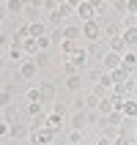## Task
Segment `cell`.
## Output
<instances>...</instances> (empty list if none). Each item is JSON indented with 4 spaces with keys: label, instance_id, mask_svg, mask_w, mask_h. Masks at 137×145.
<instances>
[{
    "label": "cell",
    "instance_id": "6da1fadb",
    "mask_svg": "<svg viewBox=\"0 0 137 145\" xmlns=\"http://www.w3.org/2000/svg\"><path fill=\"white\" fill-rule=\"evenodd\" d=\"M82 39L88 44H96V41L104 39V22L102 19H93V22H82Z\"/></svg>",
    "mask_w": 137,
    "mask_h": 145
},
{
    "label": "cell",
    "instance_id": "7a4b0ae2",
    "mask_svg": "<svg viewBox=\"0 0 137 145\" xmlns=\"http://www.w3.org/2000/svg\"><path fill=\"white\" fill-rule=\"evenodd\" d=\"M77 14H80L82 22L99 19V11H96V3H93V0H80V3H77Z\"/></svg>",
    "mask_w": 137,
    "mask_h": 145
},
{
    "label": "cell",
    "instance_id": "3957f363",
    "mask_svg": "<svg viewBox=\"0 0 137 145\" xmlns=\"http://www.w3.org/2000/svg\"><path fill=\"white\" fill-rule=\"evenodd\" d=\"M55 137H58V134L47 126V129L30 131V145H52V142H55Z\"/></svg>",
    "mask_w": 137,
    "mask_h": 145
},
{
    "label": "cell",
    "instance_id": "277c9868",
    "mask_svg": "<svg viewBox=\"0 0 137 145\" xmlns=\"http://www.w3.org/2000/svg\"><path fill=\"white\" fill-rule=\"evenodd\" d=\"M8 140H30V123L16 121L8 126Z\"/></svg>",
    "mask_w": 137,
    "mask_h": 145
},
{
    "label": "cell",
    "instance_id": "5b68a950",
    "mask_svg": "<svg viewBox=\"0 0 137 145\" xmlns=\"http://www.w3.org/2000/svg\"><path fill=\"white\" fill-rule=\"evenodd\" d=\"M118 69H123V55H118V52H107L104 60H102V71H118Z\"/></svg>",
    "mask_w": 137,
    "mask_h": 145
},
{
    "label": "cell",
    "instance_id": "8992f818",
    "mask_svg": "<svg viewBox=\"0 0 137 145\" xmlns=\"http://www.w3.org/2000/svg\"><path fill=\"white\" fill-rule=\"evenodd\" d=\"M39 11H41V0H30V3H25V25H33V22H41L39 19Z\"/></svg>",
    "mask_w": 137,
    "mask_h": 145
},
{
    "label": "cell",
    "instance_id": "52a82bcc",
    "mask_svg": "<svg viewBox=\"0 0 137 145\" xmlns=\"http://www.w3.org/2000/svg\"><path fill=\"white\" fill-rule=\"evenodd\" d=\"M16 74H19V77H22L25 82H30L33 77L39 74V66H36V60H33V57H28V60H25V63L19 66V69H16Z\"/></svg>",
    "mask_w": 137,
    "mask_h": 145
},
{
    "label": "cell",
    "instance_id": "ba28073f",
    "mask_svg": "<svg viewBox=\"0 0 137 145\" xmlns=\"http://www.w3.org/2000/svg\"><path fill=\"white\" fill-rule=\"evenodd\" d=\"M134 85H137V80H129V82H123V85H115L113 96L115 99H134Z\"/></svg>",
    "mask_w": 137,
    "mask_h": 145
},
{
    "label": "cell",
    "instance_id": "9c48e42d",
    "mask_svg": "<svg viewBox=\"0 0 137 145\" xmlns=\"http://www.w3.org/2000/svg\"><path fill=\"white\" fill-rule=\"evenodd\" d=\"M107 52H110V44H107V41H96V44H88V55H90V57H96L99 63L104 60V55H107Z\"/></svg>",
    "mask_w": 137,
    "mask_h": 145
},
{
    "label": "cell",
    "instance_id": "30bf717a",
    "mask_svg": "<svg viewBox=\"0 0 137 145\" xmlns=\"http://www.w3.org/2000/svg\"><path fill=\"white\" fill-rule=\"evenodd\" d=\"M88 60H90L88 49H85V47H77V52H74V55H71V63L77 66L80 71H85V69H88Z\"/></svg>",
    "mask_w": 137,
    "mask_h": 145
},
{
    "label": "cell",
    "instance_id": "8fae6325",
    "mask_svg": "<svg viewBox=\"0 0 137 145\" xmlns=\"http://www.w3.org/2000/svg\"><path fill=\"white\" fill-rule=\"evenodd\" d=\"M63 36H66V41H71V44L85 41V39H82V25H66V27H63Z\"/></svg>",
    "mask_w": 137,
    "mask_h": 145
},
{
    "label": "cell",
    "instance_id": "7c38bea8",
    "mask_svg": "<svg viewBox=\"0 0 137 145\" xmlns=\"http://www.w3.org/2000/svg\"><path fill=\"white\" fill-rule=\"evenodd\" d=\"M39 88H41V96H44V107H52V104H55V93H58V90H55V82H41V85H39Z\"/></svg>",
    "mask_w": 137,
    "mask_h": 145
},
{
    "label": "cell",
    "instance_id": "4fadbf2b",
    "mask_svg": "<svg viewBox=\"0 0 137 145\" xmlns=\"http://www.w3.org/2000/svg\"><path fill=\"white\" fill-rule=\"evenodd\" d=\"M123 19H118V22H107L104 25V36H107V41L110 39H118V36H123Z\"/></svg>",
    "mask_w": 137,
    "mask_h": 145
},
{
    "label": "cell",
    "instance_id": "5bb4252c",
    "mask_svg": "<svg viewBox=\"0 0 137 145\" xmlns=\"http://www.w3.org/2000/svg\"><path fill=\"white\" fill-rule=\"evenodd\" d=\"M41 112H44V104H36V101H25V104H22V115H25V118H30V121H33V118H39Z\"/></svg>",
    "mask_w": 137,
    "mask_h": 145
},
{
    "label": "cell",
    "instance_id": "9a60e30c",
    "mask_svg": "<svg viewBox=\"0 0 137 145\" xmlns=\"http://www.w3.org/2000/svg\"><path fill=\"white\" fill-rule=\"evenodd\" d=\"M90 123H88V112H74L71 115V131H85Z\"/></svg>",
    "mask_w": 137,
    "mask_h": 145
},
{
    "label": "cell",
    "instance_id": "2e32d148",
    "mask_svg": "<svg viewBox=\"0 0 137 145\" xmlns=\"http://www.w3.org/2000/svg\"><path fill=\"white\" fill-rule=\"evenodd\" d=\"M3 11H6V14H25V3L22 0H6V3H3Z\"/></svg>",
    "mask_w": 137,
    "mask_h": 145
},
{
    "label": "cell",
    "instance_id": "e0dca14e",
    "mask_svg": "<svg viewBox=\"0 0 137 145\" xmlns=\"http://www.w3.org/2000/svg\"><path fill=\"white\" fill-rule=\"evenodd\" d=\"M104 123H107V126H115V129H121L123 123H126V115H123V112H118V110H113V112L104 118Z\"/></svg>",
    "mask_w": 137,
    "mask_h": 145
},
{
    "label": "cell",
    "instance_id": "ac0fdd59",
    "mask_svg": "<svg viewBox=\"0 0 137 145\" xmlns=\"http://www.w3.org/2000/svg\"><path fill=\"white\" fill-rule=\"evenodd\" d=\"M30 27V39H44V36H49L47 33V22L41 19V22H33V25H28Z\"/></svg>",
    "mask_w": 137,
    "mask_h": 145
},
{
    "label": "cell",
    "instance_id": "d6986e66",
    "mask_svg": "<svg viewBox=\"0 0 137 145\" xmlns=\"http://www.w3.org/2000/svg\"><path fill=\"white\" fill-rule=\"evenodd\" d=\"M107 44H110V52H118V55H126V52H129V47H126L123 36H118V39H110Z\"/></svg>",
    "mask_w": 137,
    "mask_h": 145
},
{
    "label": "cell",
    "instance_id": "ffe728a7",
    "mask_svg": "<svg viewBox=\"0 0 137 145\" xmlns=\"http://www.w3.org/2000/svg\"><path fill=\"white\" fill-rule=\"evenodd\" d=\"M80 88H82V74L66 77V90H69V93H80Z\"/></svg>",
    "mask_w": 137,
    "mask_h": 145
},
{
    "label": "cell",
    "instance_id": "44dd1931",
    "mask_svg": "<svg viewBox=\"0 0 137 145\" xmlns=\"http://www.w3.org/2000/svg\"><path fill=\"white\" fill-rule=\"evenodd\" d=\"M74 11H77V3H74V0H60V6H58V14L63 16V19H66V16H71Z\"/></svg>",
    "mask_w": 137,
    "mask_h": 145
},
{
    "label": "cell",
    "instance_id": "7402d4cb",
    "mask_svg": "<svg viewBox=\"0 0 137 145\" xmlns=\"http://www.w3.org/2000/svg\"><path fill=\"white\" fill-rule=\"evenodd\" d=\"M25 101H36V104H44L41 88H28V90H25Z\"/></svg>",
    "mask_w": 137,
    "mask_h": 145
},
{
    "label": "cell",
    "instance_id": "603a6c76",
    "mask_svg": "<svg viewBox=\"0 0 137 145\" xmlns=\"http://www.w3.org/2000/svg\"><path fill=\"white\" fill-rule=\"evenodd\" d=\"M123 41H126L129 49H134L137 47V27H126V30H123Z\"/></svg>",
    "mask_w": 137,
    "mask_h": 145
},
{
    "label": "cell",
    "instance_id": "cb8c5ba5",
    "mask_svg": "<svg viewBox=\"0 0 137 145\" xmlns=\"http://www.w3.org/2000/svg\"><path fill=\"white\" fill-rule=\"evenodd\" d=\"M123 69H126V71H132V74H134V69H137V55L132 52V49L123 55Z\"/></svg>",
    "mask_w": 137,
    "mask_h": 145
},
{
    "label": "cell",
    "instance_id": "d4e9b609",
    "mask_svg": "<svg viewBox=\"0 0 137 145\" xmlns=\"http://www.w3.org/2000/svg\"><path fill=\"white\" fill-rule=\"evenodd\" d=\"M113 11H118V14L129 16V0H113Z\"/></svg>",
    "mask_w": 137,
    "mask_h": 145
},
{
    "label": "cell",
    "instance_id": "484cf974",
    "mask_svg": "<svg viewBox=\"0 0 137 145\" xmlns=\"http://www.w3.org/2000/svg\"><path fill=\"white\" fill-rule=\"evenodd\" d=\"M49 39H52V44H58V47H60V44L66 41V36H63V27H52V33H49Z\"/></svg>",
    "mask_w": 137,
    "mask_h": 145
},
{
    "label": "cell",
    "instance_id": "4316f807",
    "mask_svg": "<svg viewBox=\"0 0 137 145\" xmlns=\"http://www.w3.org/2000/svg\"><path fill=\"white\" fill-rule=\"evenodd\" d=\"M99 104H102V99H99V96H93V93L85 96V107H88V112H90V110H99Z\"/></svg>",
    "mask_w": 137,
    "mask_h": 145
},
{
    "label": "cell",
    "instance_id": "83f0119b",
    "mask_svg": "<svg viewBox=\"0 0 137 145\" xmlns=\"http://www.w3.org/2000/svg\"><path fill=\"white\" fill-rule=\"evenodd\" d=\"M60 126H63V118L52 112V115H49V129H52V131H55V134H58V131H60Z\"/></svg>",
    "mask_w": 137,
    "mask_h": 145
},
{
    "label": "cell",
    "instance_id": "f1b7e54d",
    "mask_svg": "<svg viewBox=\"0 0 137 145\" xmlns=\"http://www.w3.org/2000/svg\"><path fill=\"white\" fill-rule=\"evenodd\" d=\"M52 112L60 115V118H66V115H69V104H63V101H55V104H52Z\"/></svg>",
    "mask_w": 137,
    "mask_h": 145
},
{
    "label": "cell",
    "instance_id": "f546056e",
    "mask_svg": "<svg viewBox=\"0 0 137 145\" xmlns=\"http://www.w3.org/2000/svg\"><path fill=\"white\" fill-rule=\"evenodd\" d=\"M63 74H66V77H74V74H82V71L71 63V60H63Z\"/></svg>",
    "mask_w": 137,
    "mask_h": 145
},
{
    "label": "cell",
    "instance_id": "4dcf8cb0",
    "mask_svg": "<svg viewBox=\"0 0 137 145\" xmlns=\"http://www.w3.org/2000/svg\"><path fill=\"white\" fill-rule=\"evenodd\" d=\"M85 131H69V145H82Z\"/></svg>",
    "mask_w": 137,
    "mask_h": 145
},
{
    "label": "cell",
    "instance_id": "1f68e13d",
    "mask_svg": "<svg viewBox=\"0 0 137 145\" xmlns=\"http://www.w3.org/2000/svg\"><path fill=\"white\" fill-rule=\"evenodd\" d=\"M33 60H36V66H39V69H44V66H49V52H39Z\"/></svg>",
    "mask_w": 137,
    "mask_h": 145
},
{
    "label": "cell",
    "instance_id": "d6a6232c",
    "mask_svg": "<svg viewBox=\"0 0 137 145\" xmlns=\"http://www.w3.org/2000/svg\"><path fill=\"white\" fill-rule=\"evenodd\" d=\"M93 3H96V11H99V14H107V11L113 8V3H107V0H93Z\"/></svg>",
    "mask_w": 137,
    "mask_h": 145
},
{
    "label": "cell",
    "instance_id": "836d02e7",
    "mask_svg": "<svg viewBox=\"0 0 137 145\" xmlns=\"http://www.w3.org/2000/svg\"><path fill=\"white\" fill-rule=\"evenodd\" d=\"M0 104H3V110H6V107H11V90H8V88H3V96H0Z\"/></svg>",
    "mask_w": 137,
    "mask_h": 145
},
{
    "label": "cell",
    "instance_id": "e575fe53",
    "mask_svg": "<svg viewBox=\"0 0 137 145\" xmlns=\"http://www.w3.org/2000/svg\"><path fill=\"white\" fill-rule=\"evenodd\" d=\"M134 142H137V129H134Z\"/></svg>",
    "mask_w": 137,
    "mask_h": 145
},
{
    "label": "cell",
    "instance_id": "d590c367",
    "mask_svg": "<svg viewBox=\"0 0 137 145\" xmlns=\"http://www.w3.org/2000/svg\"><path fill=\"white\" fill-rule=\"evenodd\" d=\"M134 99H137V85H134Z\"/></svg>",
    "mask_w": 137,
    "mask_h": 145
},
{
    "label": "cell",
    "instance_id": "8d00e7d4",
    "mask_svg": "<svg viewBox=\"0 0 137 145\" xmlns=\"http://www.w3.org/2000/svg\"><path fill=\"white\" fill-rule=\"evenodd\" d=\"M129 145H134V142H129Z\"/></svg>",
    "mask_w": 137,
    "mask_h": 145
},
{
    "label": "cell",
    "instance_id": "74e56055",
    "mask_svg": "<svg viewBox=\"0 0 137 145\" xmlns=\"http://www.w3.org/2000/svg\"><path fill=\"white\" fill-rule=\"evenodd\" d=\"M93 145H96V142H93Z\"/></svg>",
    "mask_w": 137,
    "mask_h": 145
}]
</instances>
